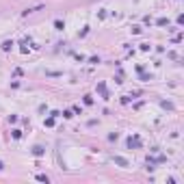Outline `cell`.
<instances>
[{"instance_id": "6da1fadb", "label": "cell", "mask_w": 184, "mask_h": 184, "mask_svg": "<svg viewBox=\"0 0 184 184\" xmlns=\"http://www.w3.org/2000/svg\"><path fill=\"white\" fill-rule=\"evenodd\" d=\"M115 163H117V165H121V167H128V160H126V158H119V156L115 158Z\"/></svg>"}]
</instances>
